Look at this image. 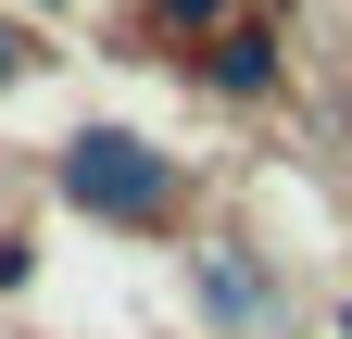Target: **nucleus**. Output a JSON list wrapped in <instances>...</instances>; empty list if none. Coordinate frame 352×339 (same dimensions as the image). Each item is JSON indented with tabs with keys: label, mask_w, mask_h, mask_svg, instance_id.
Here are the masks:
<instances>
[{
	"label": "nucleus",
	"mask_w": 352,
	"mask_h": 339,
	"mask_svg": "<svg viewBox=\"0 0 352 339\" xmlns=\"http://www.w3.org/2000/svg\"><path fill=\"white\" fill-rule=\"evenodd\" d=\"M63 201L101 214V226H151L176 201V163L151 139H126V126H88V139H63Z\"/></svg>",
	"instance_id": "1"
},
{
	"label": "nucleus",
	"mask_w": 352,
	"mask_h": 339,
	"mask_svg": "<svg viewBox=\"0 0 352 339\" xmlns=\"http://www.w3.org/2000/svg\"><path fill=\"white\" fill-rule=\"evenodd\" d=\"M214 89L264 101V89H277V38H264V25H227V38H214Z\"/></svg>",
	"instance_id": "2"
},
{
	"label": "nucleus",
	"mask_w": 352,
	"mask_h": 339,
	"mask_svg": "<svg viewBox=\"0 0 352 339\" xmlns=\"http://www.w3.org/2000/svg\"><path fill=\"white\" fill-rule=\"evenodd\" d=\"M201 302L227 314V327H264V314H277V289H264V277H239L227 251H214V264H201Z\"/></svg>",
	"instance_id": "3"
},
{
	"label": "nucleus",
	"mask_w": 352,
	"mask_h": 339,
	"mask_svg": "<svg viewBox=\"0 0 352 339\" xmlns=\"http://www.w3.org/2000/svg\"><path fill=\"white\" fill-rule=\"evenodd\" d=\"M227 0H151V25H214Z\"/></svg>",
	"instance_id": "4"
},
{
	"label": "nucleus",
	"mask_w": 352,
	"mask_h": 339,
	"mask_svg": "<svg viewBox=\"0 0 352 339\" xmlns=\"http://www.w3.org/2000/svg\"><path fill=\"white\" fill-rule=\"evenodd\" d=\"M13 75H25V38H13V25H0V89H13Z\"/></svg>",
	"instance_id": "5"
},
{
	"label": "nucleus",
	"mask_w": 352,
	"mask_h": 339,
	"mask_svg": "<svg viewBox=\"0 0 352 339\" xmlns=\"http://www.w3.org/2000/svg\"><path fill=\"white\" fill-rule=\"evenodd\" d=\"M340 339H352V314H340Z\"/></svg>",
	"instance_id": "6"
}]
</instances>
